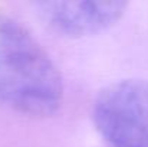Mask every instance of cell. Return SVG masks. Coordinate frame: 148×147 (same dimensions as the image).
I'll return each instance as SVG.
<instances>
[{
    "label": "cell",
    "mask_w": 148,
    "mask_h": 147,
    "mask_svg": "<svg viewBox=\"0 0 148 147\" xmlns=\"http://www.w3.org/2000/svg\"><path fill=\"white\" fill-rule=\"evenodd\" d=\"M127 7L119 0H46L35 3L38 16L58 33L89 36L115 25Z\"/></svg>",
    "instance_id": "3957f363"
},
{
    "label": "cell",
    "mask_w": 148,
    "mask_h": 147,
    "mask_svg": "<svg viewBox=\"0 0 148 147\" xmlns=\"http://www.w3.org/2000/svg\"><path fill=\"white\" fill-rule=\"evenodd\" d=\"M92 117L109 147H148V81L109 84L95 98Z\"/></svg>",
    "instance_id": "7a4b0ae2"
},
{
    "label": "cell",
    "mask_w": 148,
    "mask_h": 147,
    "mask_svg": "<svg viewBox=\"0 0 148 147\" xmlns=\"http://www.w3.org/2000/svg\"><path fill=\"white\" fill-rule=\"evenodd\" d=\"M63 99V81L49 55L19 22L0 14V107L46 117Z\"/></svg>",
    "instance_id": "6da1fadb"
}]
</instances>
